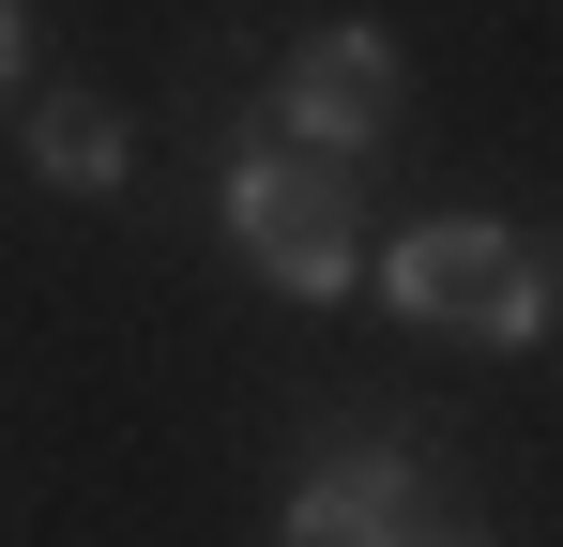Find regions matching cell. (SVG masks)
<instances>
[{
    "instance_id": "1",
    "label": "cell",
    "mask_w": 563,
    "mask_h": 547,
    "mask_svg": "<svg viewBox=\"0 0 563 547\" xmlns=\"http://www.w3.org/2000/svg\"><path fill=\"white\" fill-rule=\"evenodd\" d=\"M380 289H396V320L472 335V350H518V335L549 320V259H533L518 228H487V213H427V228L380 259Z\"/></svg>"
},
{
    "instance_id": "2",
    "label": "cell",
    "mask_w": 563,
    "mask_h": 547,
    "mask_svg": "<svg viewBox=\"0 0 563 547\" xmlns=\"http://www.w3.org/2000/svg\"><path fill=\"white\" fill-rule=\"evenodd\" d=\"M229 228H244V259L275 274V289H305V304H335L351 289V182H335V153H244L229 168Z\"/></svg>"
},
{
    "instance_id": "3",
    "label": "cell",
    "mask_w": 563,
    "mask_h": 547,
    "mask_svg": "<svg viewBox=\"0 0 563 547\" xmlns=\"http://www.w3.org/2000/svg\"><path fill=\"white\" fill-rule=\"evenodd\" d=\"M275 107H289V153H351V137L396 122V46L380 31H305Z\"/></svg>"
},
{
    "instance_id": "4",
    "label": "cell",
    "mask_w": 563,
    "mask_h": 547,
    "mask_svg": "<svg viewBox=\"0 0 563 547\" xmlns=\"http://www.w3.org/2000/svg\"><path fill=\"white\" fill-rule=\"evenodd\" d=\"M411 517H427V471L396 442H335L289 502V547H411Z\"/></svg>"
},
{
    "instance_id": "5",
    "label": "cell",
    "mask_w": 563,
    "mask_h": 547,
    "mask_svg": "<svg viewBox=\"0 0 563 547\" xmlns=\"http://www.w3.org/2000/svg\"><path fill=\"white\" fill-rule=\"evenodd\" d=\"M31 168L46 182H122V107L107 91H46L31 107Z\"/></svg>"
},
{
    "instance_id": "6",
    "label": "cell",
    "mask_w": 563,
    "mask_h": 547,
    "mask_svg": "<svg viewBox=\"0 0 563 547\" xmlns=\"http://www.w3.org/2000/svg\"><path fill=\"white\" fill-rule=\"evenodd\" d=\"M31 77V15H15V0H0V91Z\"/></svg>"
},
{
    "instance_id": "7",
    "label": "cell",
    "mask_w": 563,
    "mask_h": 547,
    "mask_svg": "<svg viewBox=\"0 0 563 547\" xmlns=\"http://www.w3.org/2000/svg\"><path fill=\"white\" fill-rule=\"evenodd\" d=\"M411 547H487V533H472V517H442V502H427V517H411Z\"/></svg>"
}]
</instances>
